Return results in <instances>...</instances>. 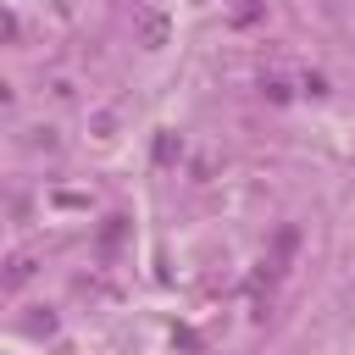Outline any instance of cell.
Instances as JSON below:
<instances>
[{
	"label": "cell",
	"instance_id": "obj_1",
	"mask_svg": "<svg viewBox=\"0 0 355 355\" xmlns=\"http://www.w3.org/2000/svg\"><path fill=\"white\" fill-rule=\"evenodd\" d=\"M161 39H166V22H161V17H144V44H150V50H155V44H161Z\"/></svg>",
	"mask_w": 355,
	"mask_h": 355
}]
</instances>
